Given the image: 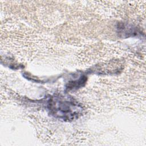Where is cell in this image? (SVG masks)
I'll return each instance as SVG.
<instances>
[{
  "label": "cell",
  "instance_id": "6da1fadb",
  "mask_svg": "<svg viewBox=\"0 0 146 146\" xmlns=\"http://www.w3.org/2000/svg\"><path fill=\"white\" fill-rule=\"evenodd\" d=\"M47 107L51 115L64 121L78 119L83 111L82 106L77 101L60 94L51 96L47 101Z\"/></svg>",
  "mask_w": 146,
  "mask_h": 146
},
{
  "label": "cell",
  "instance_id": "7a4b0ae2",
  "mask_svg": "<svg viewBox=\"0 0 146 146\" xmlns=\"http://www.w3.org/2000/svg\"><path fill=\"white\" fill-rule=\"evenodd\" d=\"M86 77H85V76L84 77L82 76L76 81L70 82L69 84H68V86H67V88H68V90H71V89H74V88H77L78 87H80L82 85L83 83H85V82L86 80Z\"/></svg>",
  "mask_w": 146,
  "mask_h": 146
}]
</instances>
